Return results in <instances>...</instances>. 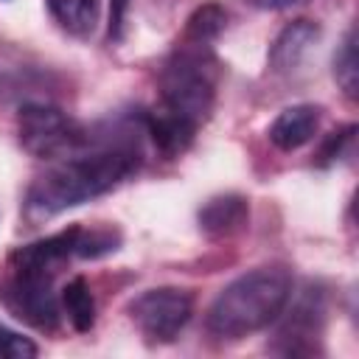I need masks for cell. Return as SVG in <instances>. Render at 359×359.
Masks as SVG:
<instances>
[{"label": "cell", "instance_id": "1", "mask_svg": "<svg viewBox=\"0 0 359 359\" xmlns=\"http://www.w3.org/2000/svg\"><path fill=\"white\" fill-rule=\"evenodd\" d=\"M140 165L137 137L121 129L93 146L90 135L81 149L56 160L53 168L39 174L25 196V210L31 219H50L67 208L90 202L115 185H121Z\"/></svg>", "mask_w": 359, "mask_h": 359}, {"label": "cell", "instance_id": "2", "mask_svg": "<svg viewBox=\"0 0 359 359\" xmlns=\"http://www.w3.org/2000/svg\"><path fill=\"white\" fill-rule=\"evenodd\" d=\"M292 297V272L280 264L258 266L227 283L208 309V331L219 339H241L275 323Z\"/></svg>", "mask_w": 359, "mask_h": 359}, {"label": "cell", "instance_id": "3", "mask_svg": "<svg viewBox=\"0 0 359 359\" xmlns=\"http://www.w3.org/2000/svg\"><path fill=\"white\" fill-rule=\"evenodd\" d=\"M219 62L210 45L180 42L160 70V107L202 126L216 101Z\"/></svg>", "mask_w": 359, "mask_h": 359}, {"label": "cell", "instance_id": "4", "mask_svg": "<svg viewBox=\"0 0 359 359\" xmlns=\"http://www.w3.org/2000/svg\"><path fill=\"white\" fill-rule=\"evenodd\" d=\"M20 143L39 160H62L84 146L87 132L50 104H25L17 115Z\"/></svg>", "mask_w": 359, "mask_h": 359}, {"label": "cell", "instance_id": "5", "mask_svg": "<svg viewBox=\"0 0 359 359\" xmlns=\"http://www.w3.org/2000/svg\"><path fill=\"white\" fill-rule=\"evenodd\" d=\"M0 300L17 320L34 328L50 331L59 325V300L53 292V275L48 272L11 269L8 280L0 286Z\"/></svg>", "mask_w": 359, "mask_h": 359}, {"label": "cell", "instance_id": "6", "mask_svg": "<svg viewBox=\"0 0 359 359\" xmlns=\"http://www.w3.org/2000/svg\"><path fill=\"white\" fill-rule=\"evenodd\" d=\"M194 314V300L188 292L174 286H160L137 294L129 303V317L140 334L151 342H171Z\"/></svg>", "mask_w": 359, "mask_h": 359}, {"label": "cell", "instance_id": "7", "mask_svg": "<svg viewBox=\"0 0 359 359\" xmlns=\"http://www.w3.org/2000/svg\"><path fill=\"white\" fill-rule=\"evenodd\" d=\"M323 317H325V306H323V292L306 286L303 294L297 297V303L292 306L286 323L280 325V339L286 342L283 353H314V339L320 337L323 328Z\"/></svg>", "mask_w": 359, "mask_h": 359}, {"label": "cell", "instance_id": "8", "mask_svg": "<svg viewBox=\"0 0 359 359\" xmlns=\"http://www.w3.org/2000/svg\"><path fill=\"white\" fill-rule=\"evenodd\" d=\"M76 236H79V224L53 233L48 238H39L34 244H25L20 250L11 252L8 264L11 269H28V272H48L56 275V266L67 258H76Z\"/></svg>", "mask_w": 359, "mask_h": 359}, {"label": "cell", "instance_id": "9", "mask_svg": "<svg viewBox=\"0 0 359 359\" xmlns=\"http://www.w3.org/2000/svg\"><path fill=\"white\" fill-rule=\"evenodd\" d=\"M143 129L165 157H177L194 143L199 126L165 107H154L151 112L143 115Z\"/></svg>", "mask_w": 359, "mask_h": 359}, {"label": "cell", "instance_id": "10", "mask_svg": "<svg viewBox=\"0 0 359 359\" xmlns=\"http://www.w3.org/2000/svg\"><path fill=\"white\" fill-rule=\"evenodd\" d=\"M320 126V107L311 104H294L286 107L269 126V140L280 149V151H294L300 146H306L314 132Z\"/></svg>", "mask_w": 359, "mask_h": 359}, {"label": "cell", "instance_id": "11", "mask_svg": "<svg viewBox=\"0 0 359 359\" xmlns=\"http://www.w3.org/2000/svg\"><path fill=\"white\" fill-rule=\"evenodd\" d=\"M320 28L311 20H294L289 22L269 48V65L275 73H289L300 65V59L309 53V48L317 42Z\"/></svg>", "mask_w": 359, "mask_h": 359}, {"label": "cell", "instance_id": "12", "mask_svg": "<svg viewBox=\"0 0 359 359\" xmlns=\"http://www.w3.org/2000/svg\"><path fill=\"white\" fill-rule=\"evenodd\" d=\"M247 219H250V205L238 194L213 196L199 208V227H202V233H208L213 238L238 233L247 224Z\"/></svg>", "mask_w": 359, "mask_h": 359}, {"label": "cell", "instance_id": "13", "mask_svg": "<svg viewBox=\"0 0 359 359\" xmlns=\"http://www.w3.org/2000/svg\"><path fill=\"white\" fill-rule=\"evenodd\" d=\"M48 8L73 36H90L98 22V0H48Z\"/></svg>", "mask_w": 359, "mask_h": 359}, {"label": "cell", "instance_id": "14", "mask_svg": "<svg viewBox=\"0 0 359 359\" xmlns=\"http://www.w3.org/2000/svg\"><path fill=\"white\" fill-rule=\"evenodd\" d=\"M62 309H65L70 325L81 334L95 325V300H93L90 286H87L84 278L67 280V286L62 289Z\"/></svg>", "mask_w": 359, "mask_h": 359}, {"label": "cell", "instance_id": "15", "mask_svg": "<svg viewBox=\"0 0 359 359\" xmlns=\"http://www.w3.org/2000/svg\"><path fill=\"white\" fill-rule=\"evenodd\" d=\"M224 25H227V11L219 3H205L188 17L182 39L196 42V45H210L224 31Z\"/></svg>", "mask_w": 359, "mask_h": 359}, {"label": "cell", "instance_id": "16", "mask_svg": "<svg viewBox=\"0 0 359 359\" xmlns=\"http://www.w3.org/2000/svg\"><path fill=\"white\" fill-rule=\"evenodd\" d=\"M334 79L348 98L359 95V56H356V28H348L339 50L334 53Z\"/></svg>", "mask_w": 359, "mask_h": 359}, {"label": "cell", "instance_id": "17", "mask_svg": "<svg viewBox=\"0 0 359 359\" xmlns=\"http://www.w3.org/2000/svg\"><path fill=\"white\" fill-rule=\"evenodd\" d=\"M121 247V233L115 227H79L76 236V258H101Z\"/></svg>", "mask_w": 359, "mask_h": 359}, {"label": "cell", "instance_id": "18", "mask_svg": "<svg viewBox=\"0 0 359 359\" xmlns=\"http://www.w3.org/2000/svg\"><path fill=\"white\" fill-rule=\"evenodd\" d=\"M36 353L39 348L28 337L0 325V359H34Z\"/></svg>", "mask_w": 359, "mask_h": 359}, {"label": "cell", "instance_id": "19", "mask_svg": "<svg viewBox=\"0 0 359 359\" xmlns=\"http://www.w3.org/2000/svg\"><path fill=\"white\" fill-rule=\"evenodd\" d=\"M353 132H356L353 123L345 126V129H339V132H331V135L325 137V143L320 146V151H317V163H320V165H328V163L339 160V157H342V149H345V143L353 137Z\"/></svg>", "mask_w": 359, "mask_h": 359}, {"label": "cell", "instance_id": "20", "mask_svg": "<svg viewBox=\"0 0 359 359\" xmlns=\"http://www.w3.org/2000/svg\"><path fill=\"white\" fill-rule=\"evenodd\" d=\"M126 11H129V0H109V39L112 42H118L123 34Z\"/></svg>", "mask_w": 359, "mask_h": 359}, {"label": "cell", "instance_id": "21", "mask_svg": "<svg viewBox=\"0 0 359 359\" xmlns=\"http://www.w3.org/2000/svg\"><path fill=\"white\" fill-rule=\"evenodd\" d=\"M250 6L255 8H264V11H278V8H286V6H294L297 0H247Z\"/></svg>", "mask_w": 359, "mask_h": 359}]
</instances>
